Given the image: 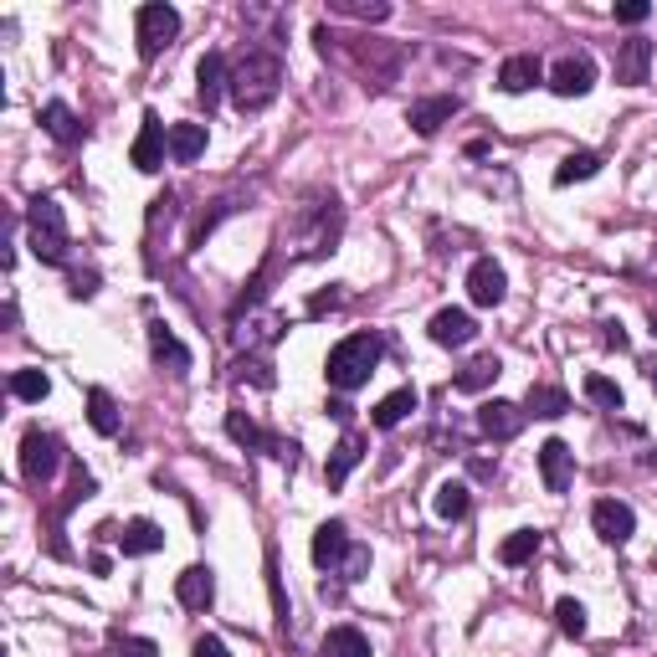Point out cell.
Listing matches in <instances>:
<instances>
[{
	"label": "cell",
	"mask_w": 657,
	"mask_h": 657,
	"mask_svg": "<svg viewBox=\"0 0 657 657\" xmlns=\"http://www.w3.org/2000/svg\"><path fill=\"white\" fill-rule=\"evenodd\" d=\"M227 93L242 114H262L278 103L283 93V57L278 52H262V47H252L242 57L232 62V82H227Z\"/></svg>",
	"instance_id": "1"
},
{
	"label": "cell",
	"mask_w": 657,
	"mask_h": 657,
	"mask_svg": "<svg viewBox=\"0 0 657 657\" xmlns=\"http://www.w3.org/2000/svg\"><path fill=\"white\" fill-rule=\"evenodd\" d=\"M339 227H345V206L334 195H319L313 206H298L288 227V247L293 257H324L339 242Z\"/></svg>",
	"instance_id": "2"
},
{
	"label": "cell",
	"mask_w": 657,
	"mask_h": 657,
	"mask_svg": "<svg viewBox=\"0 0 657 657\" xmlns=\"http://www.w3.org/2000/svg\"><path fill=\"white\" fill-rule=\"evenodd\" d=\"M381 355H386V339L381 334H349V339H339V345L328 349L324 360V375L334 390H360L375 375V365H381Z\"/></svg>",
	"instance_id": "3"
},
{
	"label": "cell",
	"mask_w": 657,
	"mask_h": 657,
	"mask_svg": "<svg viewBox=\"0 0 657 657\" xmlns=\"http://www.w3.org/2000/svg\"><path fill=\"white\" fill-rule=\"evenodd\" d=\"M26 242L37 252V262H67V247H73V232H67V211H62V201L52 195H37L31 206H26Z\"/></svg>",
	"instance_id": "4"
},
{
	"label": "cell",
	"mask_w": 657,
	"mask_h": 657,
	"mask_svg": "<svg viewBox=\"0 0 657 657\" xmlns=\"http://www.w3.org/2000/svg\"><path fill=\"white\" fill-rule=\"evenodd\" d=\"M62 467V442L52 431H41V426H26V437H21V478L31 488L52 484V473Z\"/></svg>",
	"instance_id": "5"
},
{
	"label": "cell",
	"mask_w": 657,
	"mask_h": 657,
	"mask_svg": "<svg viewBox=\"0 0 657 657\" xmlns=\"http://www.w3.org/2000/svg\"><path fill=\"white\" fill-rule=\"evenodd\" d=\"M139 57L144 62H155L165 47H170L175 37H180V11L175 5H159V0H150V5H139Z\"/></svg>",
	"instance_id": "6"
},
{
	"label": "cell",
	"mask_w": 657,
	"mask_h": 657,
	"mask_svg": "<svg viewBox=\"0 0 657 657\" xmlns=\"http://www.w3.org/2000/svg\"><path fill=\"white\" fill-rule=\"evenodd\" d=\"M544 82H550L555 98H585L596 88V62L585 57V52H565V57L544 73Z\"/></svg>",
	"instance_id": "7"
},
{
	"label": "cell",
	"mask_w": 657,
	"mask_h": 657,
	"mask_svg": "<svg viewBox=\"0 0 657 657\" xmlns=\"http://www.w3.org/2000/svg\"><path fill=\"white\" fill-rule=\"evenodd\" d=\"M227 437H232L236 447H252V452H268V458H293V442H283V437H272V431H262V426L252 422L247 411H227Z\"/></svg>",
	"instance_id": "8"
},
{
	"label": "cell",
	"mask_w": 657,
	"mask_h": 657,
	"mask_svg": "<svg viewBox=\"0 0 657 657\" xmlns=\"http://www.w3.org/2000/svg\"><path fill=\"white\" fill-rule=\"evenodd\" d=\"M467 298L478 304V309H499L503 298H508V278L493 257H478L473 268H467Z\"/></svg>",
	"instance_id": "9"
},
{
	"label": "cell",
	"mask_w": 657,
	"mask_h": 657,
	"mask_svg": "<svg viewBox=\"0 0 657 657\" xmlns=\"http://www.w3.org/2000/svg\"><path fill=\"white\" fill-rule=\"evenodd\" d=\"M165 150H170V129L159 124V114H144V124H139V139H134V150H129V159H134V170L155 175L159 165H165Z\"/></svg>",
	"instance_id": "10"
},
{
	"label": "cell",
	"mask_w": 657,
	"mask_h": 657,
	"mask_svg": "<svg viewBox=\"0 0 657 657\" xmlns=\"http://www.w3.org/2000/svg\"><path fill=\"white\" fill-rule=\"evenodd\" d=\"M591 524H596V534L606 544H627L637 534V514H632V503H621V499H601L591 508Z\"/></svg>",
	"instance_id": "11"
},
{
	"label": "cell",
	"mask_w": 657,
	"mask_h": 657,
	"mask_svg": "<svg viewBox=\"0 0 657 657\" xmlns=\"http://www.w3.org/2000/svg\"><path fill=\"white\" fill-rule=\"evenodd\" d=\"M458 108H463V98L458 93H437V98H422V103H411L407 108V124L416 129L422 139H431L442 124H452L458 118Z\"/></svg>",
	"instance_id": "12"
},
{
	"label": "cell",
	"mask_w": 657,
	"mask_h": 657,
	"mask_svg": "<svg viewBox=\"0 0 657 657\" xmlns=\"http://www.w3.org/2000/svg\"><path fill=\"white\" fill-rule=\"evenodd\" d=\"M524 422H529V411L514 407V401H484L478 407V426H484V437H493V442H514L524 431Z\"/></svg>",
	"instance_id": "13"
},
{
	"label": "cell",
	"mask_w": 657,
	"mask_h": 657,
	"mask_svg": "<svg viewBox=\"0 0 657 657\" xmlns=\"http://www.w3.org/2000/svg\"><path fill=\"white\" fill-rule=\"evenodd\" d=\"M175 601H180L185 611H206V606L216 601L211 565H191V570H180V576H175Z\"/></svg>",
	"instance_id": "14"
},
{
	"label": "cell",
	"mask_w": 657,
	"mask_h": 657,
	"mask_svg": "<svg viewBox=\"0 0 657 657\" xmlns=\"http://www.w3.org/2000/svg\"><path fill=\"white\" fill-rule=\"evenodd\" d=\"M540 478H544L550 493H565L570 478H576V452H570L561 437H550V442L540 447Z\"/></svg>",
	"instance_id": "15"
},
{
	"label": "cell",
	"mask_w": 657,
	"mask_h": 657,
	"mask_svg": "<svg viewBox=\"0 0 657 657\" xmlns=\"http://www.w3.org/2000/svg\"><path fill=\"white\" fill-rule=\"evenodd\" d=\"M653 73V41L647 37H632L617 47V82L621 88H642Z\"/></svg>",
	"instance_id": "16"
},
{
	"label": "cell",
	"mask_w": 657,
	"mask_h": 657,
	"mask_svg": "<svg viewBox=\"0 0 657 657\" xmlns=\"http://www.w3.org/2000/svg\"><path fill=\"white\" fill-rule=\"evenodd\" d=\"M227 82H232V67H227V57H221V52H206V57L195 62V98L206 103V114L221 103Z\"/></svg>",
	"instance_id": "17"
},
{
	"label": "cell",
	"mask_w": 657,
	"mask_h": 657,
	"mask_svg": "<svg viewBox=\"0 0 657 657\" xmlns=\"http://www.w3.org/2000/svg\"><path fill=\"white\" fill-rule=\"evenodd\" d=\"M426 334H431L442 349H463V345H473L478 324H473V313H467V309H442V313H431Z\"/></svg>",
	"instance_id": "18"
},
{
	"label": "cell",
	"mask_w": 657,
	"mask_h": 657,
	"mask_svg": "<svg viewBox=\"0 0 657 657\" xmlns=\"http://www.w3.org/2000/svg\"><path fill=\"white\" fill-rule=\"evenodd\" d=\"M360 458H365V437H360V431H345V437L334 442V452H328V463H324V484L345 488V478L360 467Z\"/></svg>",
	"instance_id": "19"
},
{
	"label": "cell",
	"mask_w": 657,
	"mask_h": 657,
	"mask_svg": "<svg viewBox=\"0 0 657 657\" xmlns=\"http://www.w3.org/2000/svg\"><path fill=\"white\" fill-rule=\"evenodd\" d=\"M349 550H355V544H349V529L339 519H328V524H319V529H313V565H319V570L345 565Z\"/></svg>",
	"instance_id": "20"
},
{
	"label": "cell",
	"mask_w": 657,
	"mask_h": 657,
	"mask_svg": "<svg viewBox=\"0 0 657 657\" xmlns=\"http://www.w3.org/2000/svg\"><path fill=\"white\" fill-rule=\"evenodd\" d=\"M534 82H544V62L534 52H514V57H503L499 67V88L503 93H529Z\"/></svg>",
	"instance_id": "21"
},
{
	"label": "cell",
	"mask_w": 657,
	"mask_h": 657,
	"mask_svg": "<svg viewBox=\"0 0 657 657\" xmlns=\"http://www.w3.org/2000/svg\"><path fill=\"white\" fill-rule=\"evenodd\" d=\"M150 355H155V365H165L170 375H191V349L180 345V339H175V334L159 324V319L150 324Z\"/></svg>",
	"instance_id": "22"
},
{
	"label": "cell",
	"mask_w": 657,
	"mask_h": 657,
	"mask_svg": "<svg viewBox=\"0 0 657 657\" xmlns=\"http://www.w3.org/2000/svg\"><path fill=\"white\" fill-rule=\"evenodd\" d=\"M242 349H268L283 339V313H252V319H236V334H232Z\"/></svg>",
	"instance_id": "23"
},
{
	"label": "cell",
	"mask_w": 657,
	"mask_h": 657,
	"mask_svg": "<svg viewBox=\"0 0 657 657\" xmlns=\"http://www.w3.org/2000/svg\"><path fill=\"white\" fill-rule=\"evenodd\" d=\"M503 375V360L499 355H478V360H467L458 375H452V390H463V396H473V390H488L493 381Z\"/></svg>",
	"instance_id": "24"
},
{
	"label": "cell",
	"mask_w": 657,
	"mask_h": 657,
	"mask_svg": "<svg viewBox=\"0 0 657 657\" xmlns=\"http://www.w3.org/2000/svg\"><path fill=\"white\" fill-rule=\"evenodd\" d=\"M118 550L124 555H155V550H165V529L155 519H129L118 534Z\"/></svg>",
	"instance_id": "25"
},
{
	"label": "cell",
	"mask_w": 657,
	"mask_h": 657,
	"mask_svg": "<svg viewBox=\"0 0 657 657\" xmlns=\"http://www.w3.org/2000/svg\"><path fill=\"white\" fill-rule=\"evenodd\" d=\"M41 129L57 139V144H82V118L73 114L67 103H57V98H52V103L41 108Z\"/></svg>",
	"instance_id": "26"
},
{
	"label": "cell",
	"mask_w": 657,
	"mask_h": 657,
	"mask_svg": "<svg viewBox=\"0 0 657 657\" xmlns=\"http://www.w3.org/2000/svg\"><path fill=\"white\" fill-rule=\"evenodd\" d=\"M206 155V124H170V159L191 165Z\"/></svg>",
	"instance_id": "27"
},
{
	"label": "cell",
	"mask_w": 657,
	"mask_h": 657,
	"mask_svg": "<svg viewBox=\"0 0 657 657\" xmlns=\"http://www.w3.org/2000/svg\"><path fill=\"white\" fill-rule=\"evenodd\" d=\"M411 411H416V386H401V390H390L386 401H381V407L370 411V422L381 426V431H390V426H401V422H407Z\"/></svg>",
	"instance_id": "28"
},
{
	"label": "cell",
	"mask_w": 657,
	"mask_h": 657,
	"mask_svg": "<svg viewBox=\"0 0 657 657\" xmlns=\"http://www.w3.org/2000/svg\"><path fill=\"white\" fill-rule=\"evenodd\" d=\"M524 411H529V416H544V422H555V416H565V411H570V396H565L561 386H529V396H524Z\"/></svg>",
	"instance_id": "29"
},
{
	"label": "cell",
	"mask_w": 657,
	"mask_h": 657,
	"mask_svg": "<svg viewBox=\"0 0 657 657\" xmlns=\"http://www.w3.org/2000/svg\"><path fill=\"white\" fill-rule=\"evenodd\" d=\"M431 508H437V519H463L467 508H473V493H467V484L447 478V484H437V493H431Z\"/></svg>",
	"instance_id": "30"
},
{
	"label": "cell",
	"mask_w": 657,
	"mask_h": 657,
	"mask_svg": "<svg viewBox=\"0 0 657 657\" xmlns=\"http://www.w3.org/2000/svg\"><path fill=\"white\" fill-rule=\"evenodd\" d=\"M319 657H370V637L360 627H334L319 647Z\"/></svg>",
	"instance_id": "31"
},
{
	"label": "cell",
	"mask_w": 657,
	"mask_h": 657,
	"mask_svg": "<svg viewBox=\"0 0 657 657\" xmlns=\"http://www.w3.org/2000/svg\"><path fill=\"white\" fill-rule=\"evenodd\" d=\"M88 426H93L98 437H118V407L103 386L88 390Z\"/></svg>",
	"instance_id": "32"
},
{
	"label": "cell",
	"mask_w": 657,
	"mask_h": 657,
	"mask_svg": "<svg viewBox=\"0 0 657 657\" xmlns=\"http://www.w3.org/2000/svg\"><path fill=\"white\" fill-rule=\"evenodd\" d=\"M534 555H540V529H514V534L499 544L503 565H524V561H534Z\"/></svg>",
	"instance_id": "33"
},
{
	"label": "cell",
	"mask_w": 657,
	"mask_h": 657,
	"mask_svg": "<svg viewBox=\"0 0 657 657\" xmlns=\"http://www.w3.org/2000/svg\"><path fill=\"white\" fill-rule=\"evenodd\" d=\"M601 170V155L596 150H576V155L561 159V170H555V185H576V180H591Z\"/></svg>",
	"instance_id": "34"
},
{
	"label": "cell",
	"mask_w": 657,
	"mask_h": 657,
	"mask_svg": "<svg viewBox=\"0 0 657 657\" xmlns=\"http://www.w3.org/2000/svg\"><path fill=\"white\" fill-rule=\"evenodd\" d=\"M47 390H52V381H47L41 370H16V375H11V396H16V401H47Z\"/></svg>",
	"instance_id": "35"
},
{
	"label": "cell",
	"mask_w": 657,
	"mask_h": 657,
	"mask_svg": "<svg viewBox=\"0 0 657 657\" xmlns=\"http://www.w3.org/2000/svg\"><path fill=\"white\" fill-rule=\"evenodd\" d=\"M555 621H561V632L565 637H585V606L580 601H555Z\"/></svg>",
	"instance_id": "36"
},
{
	"label": "cell",
	"mask_w": 657,
	"mask_h": 657,
	"mask_svg": "<svg viewBox=\"0 0 657 657\" xmlns=\"http://www.w3.org/2000/svg\"><path fill=\"white\" fill-rule=\"evenodd\" d=\"M585 396L606 411H621V386L617 381H606V375H591V381H585Z\"/></svg>",
	"instance_id": "37"
},
{
	"label": "cell",
	"mask_w": 657,
	"mask_h": 657,
	"mask_svg": "<svg viewBox=\"0 0 657 657\" xmlns=\"http://www.w3.org/2000/svg\"><path fill=\"white\" fill-rule=\"evenodd\" d=\"M108 657H159V647L150 637H118L108 647Z\"/></svg>",
	"instance_id": "38"
},
{
	"label": "cell",
	"mask_w": 657,
	"mask_h": 657,
	"mask_svg": "<svg viewBox=\"0 0 657 657\" xmlns=\"http://www.w3.org/2000/svg\"><path fill=\"white\" fill-rule=\"evenodd\" d=\"M334 11H345V16H360V21H386V16H390L386 0H375V5H355V0H339Z\"/></svg>",
	"instance_id": "39"
},
{
	"label": "cell",
	"mask_w": 657,
	"mask_h": 657,
	"mask_svg": "<svg viewBox=\"0 0 657 657\" xmlns=\"http://www.w3.org/2000/svg\"><path fill=\"white\" fill-rule=\"evenodd\" d=\"M339 570H345V580H365V570H370V550H365V544H355Z\"/></svg>",
	"instance_id": "40"
},
{
	"label": "cell",
	"mask_w": 657,
	"mask_h": 657,
	"mask_svg": "<svg viewBox=\"0 0 657 657\" xmlns=\"http://www.w3.org/2000/svg\"><path fill=\"white\" fill-rule=\"evenodd\" d=\"M647 16H653V5H647V0H621V5H617V21H621V26H642Z\"/></svg>",
	"instance_id": "41"
},
{
	"label": "cell",
	"mask_w": 657,
	"mask_h": 657,
	"mask_svg": "<svg viewBox=\"0 0 657 657\" xmlns=\"http://www.w3.org/2000/svg\"><path fill=\"white\" fill-rule=\"evenodd\" d=\"M195 657H232V647H227L221 637H211V632H206V637H195Z\"/></svg>",
	"instance_id": "42"
},
{
	"label": "cell",
	"mask_w": 657,
	"mask_h": 657,
	"mask_svg": "<svg viewBox=\"0 0 657 657\" xmlns=\"http://www.w3.org/2000/svg\"><path fill=\"white\" fill-rule=\"evenodd\" d=\"M98 293V272L88 268V272H73V298H93Z\"/></svg>",
	"instance_id": "43"
},
{
	"label": "cell",
	"mask_w": 657,
	"mask_h": 657,
	"mask_svg": "<svg viewBox=\"0 0 657 657\" xmlns=\"http://www.w3.org/2000/svg\"><path fill=\"white\" fill-rule=\"evenodd\" d=\"M606 345H611V349H627V328H621V324H606Z\"/></svg>",
	"instance_id": "44"
},
{
	"label": "cell",
	"mask_w": 657,
	"mask_h": 657,
	"mask_svg": "<svg viewBox=\"0 0 657 657\" xmlns=\"http://www.w3.org/2000/svg\"><path fill=\"white\" fill-rule=\"evenodd\" d=\"M647 467H657V452H653V458H647Z\"/></svg>",
	"instance_id": "45"
},
{
	"label": "cell",
	"mask_w": 657,
	"mask_h": 657,
	"mask_svg": "<svg viewBox=\"0 0 657 657\" xmlns=\"http://www.w3.org/2000/svg\"><path fill=\"white\" fill-rule=\"evenodd\" d=\"M653 334H657V309H653Z\"/></svg>",
	"instance_id": "46"
},
{
	"label": "cell",
	"mask_w": 657,
	"mask_h": 657,
	"mask_svg": "<svg viewBox=\"0 0 657 657\" xmlns=\"http://www.w3.org/2000/svg\"><path fill=\"white\" fill-rule=\"evenodd\" d=\"M653 386H657V365H653Z\"/></svg>",
	"instance_id": "47"
}]
</instances>
